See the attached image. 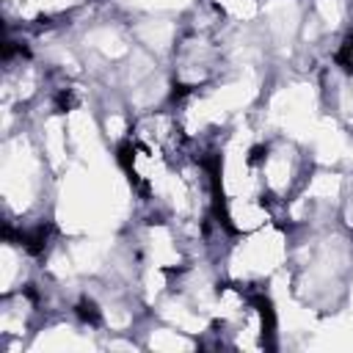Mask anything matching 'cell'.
<instances>
[{"label":"cell","instance_id":"cell-2","mask_svg":"<svg viewBox=\"0 0 353 353\" xmlns=\"http://www.w3.org/2000/svg\"><path fill=\"white\" fill-rule=\"evenodd\" d=\"M254 160H256L262 188H265L268 199L276 204L279 221H281L284 204L301 190L306 174L314 165L309 157V149H306V143H301L290 135H265L254 152Z\"/></svg>","mask_w":353,"mask_h":353},{"label":"cell","instance_id":"cell-1","mask_svg":"<svg viewBox=\"0 0 353 353\" xmlns=\"http://www.w3.org/2000/svg\"><path fill=\"white\" fill-rule=\"evenodd\" d=\"M290 254L292 229L281 221H273L262 229L234 234L218 259V270L223 281H234L243 287H268L287 270Z\"/></svg>","mask_w":353,"mask_h":353}]
</instances>
